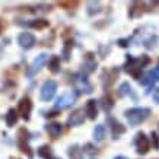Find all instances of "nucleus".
I'll use <instances>...</instances> for the list:
<instances>
[{"mask_svg":"<svg viewBox=\"0 0 159 159\" xmlns=\"http://www.w3.org/2000/svg\"><path fill=\"white\" fill-rule=\"evenodd\" d=\"M149 63H150V58L146 54H143L139 58H134V57H131V56H129L127 61L124 64V70L129 75H131L134 79L139 80V79H142V70H143V67H146Z\"/></svg>","mask_w":159,"mask_h":159,"instance_id":"1","label":"nucleus"},{"mask_svg":"<svg viewBox=\"0 0 159 159\" xmlns=\"http://www.w3.org/2000/svg\"><path fill=\"white\" fill-rule=\"evenodd\" d=\"M125 118L129 121V124L136 127V125L145 123L150 116V110L149 108H145V107H136V108H130L124 112Z\"/></svg>","mask_w":159,"mask_h":159,"instance_id":"2","label":"nucleus"},{"mask_svg":"<svg viewBox=\"0 0 159 159\" xmlns=\"http://www.w3.org/2000/svg\"><path fill=\"white\" fill-rule=\"evenodd\" d=\"M77 98V93L75 91H67L61 93L60 97L57 98V101H56V108L57 110H66V108H70V107L75 104Z\"/></svg>","mask_w":159,"mask_h":159,"instance_id":"3","label":"nucleus"},{"mask_svg":"<svg viewBox=\"0 0 159 159\" xmlns=\"http://www.w3.org/2000/svg\"><path fill=\"white\" fill-rule=\"evenodd\" d=\"M118 75H120V70L117 67H111V69H105L101 75V80H102V86L104 89H108L111 88L116 80L118 79Z\"/></svg>","mask_w":159,"mask_h":159,"instance_id":"4","label":"nucleus"},{"mask_svg":"<svg viewBox=\"0 0 159 159\" xmlns=\"http://www.w3.org/2000/svg\"><path fill=\"white\" fill-rule=\"evenodd\" d=\"M56 92H57V83L54 82V80H45L44 85L41 86V91H39V97L41 99L45 102L51 101L56 95Z\"/></svg>","mask_w":159,"mask_h":159,"instance_id":"5","label":"nucleus"},{"mask_svg":"<svg viewBox=\"0 0 159 159\" xmlns=\"http://www.w3.org/2000/svg\"><path fill=\"white\" fill-rule=\"evenodd\" d=\"M134 146H136V152L139 155H146L150 150L149 137H148L143 131L137 133V134H136V139H134Z\"/></svg>","mask_w":159,"mask_h":159,"instance_id":"6","label":"nucleus"},{"mask_svg":"<svg viewBox=\"0 0 159 159\" xmlns=\"http://www.w3.org/2000/svg\"><path fill=\"white\" fill-rule=\"evenodd\" d=\"M47 60H48V56L45 53H41L38 54L37 57H35V60L32 61V64H31V67L28 69V72H26V75H28V77H32L35 76L37 73L41 70V69L44 67V64L47 63Z\"/></svg>","mask_w":159,"mask_h":159,"instance_id":"7","label":"nucleus"},{"mask_svg":"<svg viewBox=\"0 0 159 159\" xmlns=\"http://www.w3.org/2000/svg\"><path fill=\"white\" fill-rule=\"evenodd\" d=\"M18 44H19L22 48L31 50L35 47L37 38H35V35L31 34V32H22V34H19V37H18Z\"/></svg>","mask_w":159,"mask_h":159,"instance_id":"8","label":"nucleus"},{"mask_svg":"<svg viewBox=\"0 0 159 159\" xmlns=\"http://www.w3.org/2000/svg\"><path fill=\"white\" fill-rule=\"evenodd\" d=\"M73 77H75V79H73L72 82L75 83L76 91L85 92V93H91V92H92V85L88 82L86 76H83V75H75Z\"/></svg>","mask_w":159,"mask_h":159,"instance_id":"9","label":"nucleus"},{"mask_svg":"<svg viewBox=\"0 0 159 159\" xmlns=\"http://www.w3.org/2000/svg\"><path fill=\"white\" fill-rule=\"evenodd\" d=\"M31 111H32V102L28 97H24L19 101V105H18V112L19 116L24 118V120L28 121L31 118Z\"/></svg>","mask_w":159,"mask_h":159,"instance_id":"10","label":"nucleus"},{"mask_svg":"<svg viewBox=\"0 0 159 159\" xmlns=\"http://www.w3.org/2000/svg\"><path fill=\"white\" fill-rule=\"evenodd\" d=\"M85 110L83 108H77V110H75L67 118V125H70V127H77V125L83 124V121H85Z\"/></svg>","mask_w":159,"mask_h":159,"instance_id":"11","label":"nucleus"},{"mask_svg":"<svg viewBox=\"0 0 159 159\" xmlns=\"http://www.w3.org/2000/svg\"><path fill=\"white\" fill-rule=\"evenodd\" d=\"M107 123L110 124V129H111V134H112V139H118L121 134L125 133V127L121 123H118L117 120H114L112 117H108L107 118Z\"/></svg>","mask_w":159,"mask_h":159,"instance_id":"12","label":"nucleus"},{"mask_svg":"<svg viewBox=\"0 0 159 159\" xmlns=\"http://www.w3.org/2000/svg\"><path fill=\"white\" fill-rule=\"evenodd\" d=\"M18 146H19V149L24 152V153H26L29 156V158H32V150H31V148H29V145H28V131L25 133V136H24V129H20L19 130V134H18Z\"/></svg>","mask_w":159,"mask_h":159,"instance_id":"13","label":"nucleus"},{"mask_svg":"<svg viewBox=\"0 0 159 159\" xmlns=\"http://www.w3.org/2000/svg\"><path fill=\"white\" fill-rule=\"evenodd\" d=\"M92 54H88L86 60L83 61L82 64V75L83 76H88V75H91L92 72H95V69H97V61H95V58L91 57Z\"/></svg>","mask_w":159,"mask_h":159,"instance_id":"14","label":"nucleus"},{"mask_svg":"<svg viewBox=\"0 0 159 159\" xmlns=\"http://www.w3.org/2000/svg\"><path fill=\"white\" fill-rule=\"evenodd\" d=\"M45 130H47L51 139H58L63 133V125L60 123H50V124L45 125Z\"/></svg>","mask_w":159,"mask_h":159,"instance_id":"15","label":"nucleus"},{"mask_svg":"<svg viewBox=\"0 0 159 159\" xmlns=\"http://www.w3.org/2000/svg\"><path fill=\"white\" fill-rule=\"evenodd\" d=\"M85 114L91 120H95L98 117V104L95 99H89L86 102V105H85Z\"/></svg>","mask_w":159,"mask_h":159,"instance_id":"16","label":"nucleus"},{"mask_svg":"<svg viewBox=\"0 0 159 159\" xmlns=\"http://www.w3.org/2000/svg\"><path fill=\"white\" fill-rule=\"evenodd\" d=\"M118 93H120V97H131L133 99H137V95L134 93V91H133V88L130 86V83H121L120 85V89H118Z\"/></svg>","mask_w":159,"mask_h":159,"instance_id":"17","label":"nucleus"},{"mask_svg":"<svg viewBox=\"0 0 159 159\" xmlns=\"http://www.w3.org/2000/svg\"><path fill=\"white\" fill-rule=\"evenodd\" d=\"M38 156L43 159H58L56 155L53 153V150H51V148H50L48 145H43L41 148H38Z\"/></svg>","mask_w":159,"mask_h":159,"instance_id":"18","label":"nucleus"},{"mask_svg":"<svg viewBox=\"0 0 159 159\" xmlns=\"http://www.w3.org/2000/svg\"><path fill=\"white\" fill-rule=\"evenodd\" d=\"M143 3H140V2H133L130 5V10H129V16L130 18H137L140 15L143 13L145 10H143Z\"/></svg>","mask_w":159,"mask_h":159,"instance_id":"19","label":"nucleus"},{"mask_svg":"<svg viewBox=\"0 0 159 159\" xmlns=\"http://www.w3.org/2000/svg\"><path fill=\"white\" fill-rule=\"evenodd\" d=\"M105 136H107L105 125L104 124L95 125V129H93V139H95V142H102L105 139Z\"/></svg>","mask_w":159,"mask_h":159,"instance_id":"20","label":"nucleus"},{"mask_svg":"<svg viewBox=\"0 0 159 159\" xmlns=\"http://www.w3.org/2000/svg\"><path fill=\"white\" fill-rule=\"evenodd\" d=\"M86 10L89 16H93V15H98L102 10V6L99 2H89L86 5Z\"/></svg>","mask_w":159,"mask_h":159,"instance_id":"21","label":"nucleus"},{"mask_svg":"<svg viewBox=\"0 0 159 159\" xmlns=\"http://www.w3.org/2000/svg\"><path fill=\"white\" fill-rule=\"evenodd\" d=\"M26 25L34 29H44V28H47L50 24L47 19H32V20H29Z\"/></svg>","mask_w":159,"mask_h":159,"instance_id":"22","label":"nucleus"},{"mask_svg":"<svg viewBox=\"0 0 159 159\" xmlns=\"http://www.w3.org/2000/svg\"><path fill=\"white\" fill-rule=\"evenodd\" d=\"M48 69L51 73L60 72V57H58V56H53V57L48 60Z\"/></svg>","mask_w":159,"mask_h":159,"instance_id":"23","label":"nucleus"},{"mask_svg":"<svg viewBox=\"0 0 159 159\" xmlns=\"http://www.w3.org/2000/svg\"><path fill=\"white\" fill-rule=\"evenodd\" d=\"M16 121H18V112L13 108H10L7 111V114H6V124L9 125V127H13L16 124Z\"/></svg>","mask_w":159,"mask_h":159,"instance_id":"24","label":"nucleus"},{"mask_svg":"<svg viewBox=\"0 0 159 159\" xmlns=\"http://www.w3.org/2000/svg\"><path fill=\"white\" fill-rule=\"evenodd\" d=\"M69 156L70 159H82V149L77 145H73L69 148Z\"/></svg>","mask_w":159,"mask_h":159,"instance_id":"25","label":"nucleus"},{"mask_svg":"<svg viewBox=\"0 0 159 159\" xmlns=\"http://www.w3.org/2000/svg\"><path fill=\"white\" fill-rule=\"evenodd\" d=\"M101 104H102V108H104L107 112H110L111 108L114 107V102H112V99H111L110 95H107V97H102Z\"/></svg>","mask_w":159,"mask_h":159,"instance_id":"26","label":"nucleus"},{"mask_svg":"<svg viewBox=\"0 0 159 159\" xmlns=\"http://www.w3.org/2000/svg\"><path fill=\"white\" fill-rule=\"evenodd\" d=\"M82 149H83V152H85V153L91 155V156H93V155H98V152H99V150H98V148H95V146L92 145V143H86V145L83 146Z\"/></svg>","mask_w":159,"mask_h":159,"instance_id":"27","label":"nucleus"},{"mask_svg":"<svg viewBox=\"0 0 159 159\" xmlns=\"http://www.w3.org/2000/svg\"><path fill=\"white\" fill-rule=\"evenodd\" d=\"M58 6L60 7H63V9H75V7H77L79 6V2H58Z\"/></svg>","mask_w":159,"mask_h":159,"instance_id":"28","label":"nucleus"},{"mask_svg":"<svg viewBox=\"0 0 159 159\" xmlns=\"http://www.w3.org/2000/svg\"><path fill=\"white\" fill-rule=\"evenodd\" d=\"M156 43H158V37L156 35H150L148 39H145V45L146 48H153L155 45H156Z\"/></svg>","mask_w":159,"mask_h":159,"instance_id":"29","label":"nucleus"},{"mask_svg":"<svg viewBox=\"0 0 159 159\" xmlns=\"http://www.w3.org/2000/svg\"><path fill=\"white\" fill-rule=\"evenodd\" d=\"M150 137H152V145H153V149L159 150V136L156 131H152L150 133Z\"/></svg>","mask_w":159,"mask_h":159,"instance_id":"30","label":"nucleus"},{"mask_svg":"<svg viewBox=\"0 0 159 159\" xmlns=\"http://www.w3.org/2000/svg\"><path fill=\"white\" fill-rule=\"evenodd\" d=\"M153 82H155V80H153V77L150 76V73H148V75L142 79V83H143L145 86H152V85H153Z\"/></svg>","mask_w":159,"mask_h":159,"instance_id":"31","label":"nucleus"},{"mask_svg":"<svg viewBox=\"0 0 159 159\" xmlns=\"http://www.w3.org/2000/svg\"><path fill=\"white\" fill-rule=\"evenodd\" d=\"M150 76L153 77V80H159V66L155 67L152 72H150Z\"/></svg>","mask_w":159,"mask_h":159,"instance_id":"32","label":"nucleus"},{"mask_svg":"<svg viewBox=\"0 0 159 159\" xmlns=\"http://www.w3.org/2000/svg\"><path fill=\"white\" fill-rule=\"evenodd\" d=\"M153 101L159 104V88H156V89H155V92H153Z\"/></svg>","mask_w":159,"mask_h":159,"instance_id":"33","label":"nucleus"},{"mask_svg":"<svg viewBox=\"0 0 159 159\" xmlns=\"http://www.w3.org/2000/svg\"><path fill=\"white\" fill-rule=\"evenodd\" d=\"M114 159H127V158H125V156H116Z\"/></svg>","mask_w":159,"mask_h":159,"instance_id":"34","label":"nucleus"},{"mask_svg":"<svg viewBox=\"0 0 159 159\" xmlns=\"http://www.w3.org/2000/svg\"><path fill=\"white\" fill-rule=\"evenodd\" d=\"M2 29H3V26H2V25H0V32H2Z\"/></svg>","mask_w":159,"mask_h":159,"instance_id":"35","label":"nucleus"}]
</instances>
